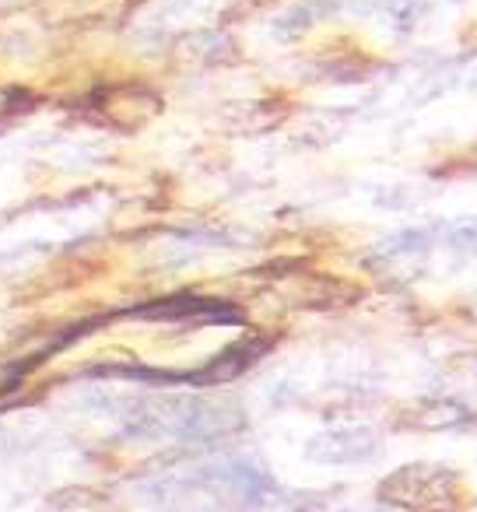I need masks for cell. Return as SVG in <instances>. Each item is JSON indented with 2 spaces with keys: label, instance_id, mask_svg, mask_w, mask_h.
I'll return each instance as SVG.
<instances>
[{
  "label": "cell",
  "instance_id": "6da1fadb",
  "mask_svg": "<svg viewBox=\"0 0 477 512\" xmlns=\"http://www.w3.org/2000/svg\"><path fill=\"white\" fill-rule=\"evenodd\" d=\"M379 498L400 505V509H453L460 498V484L453 474L439 467H404L379 488Z\"/></svg>",
  "mask_w": 477,
  "mask_h": 512
}]
</instances>
